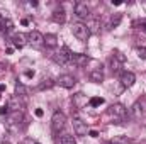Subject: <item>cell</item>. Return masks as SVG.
<instances>
[{"label": "cell", "instance_id": "cell-12", "mask_svg": "<svg viewBox=\"0 0 146 144\" xmlns=\"http://www.w3.org/2000/svg\"><path fill=\"white\" fill-rule=\"evenodd\" d=\"M72 102H73V107L75 108H83L87 105V95L85 93H82V92H78V93H75L72 97Z\"/></svg>", "mask_w": 146, "mask_h": 144}, {"label": "cell", "instance_id": "cell-35", "mask_svg": "<svg viewBox=\"0 0 146 144\" xmlns=\"http://www.w3.org/2000/svg\"><path fill=\"white\" fill-rule=\"evenodd\" d=\"M21 24H22V26H27V24H29V19H22Z\"/></svg>", "mask_w": 146, "mask_h": 144}, {"label": "cell", "instance_id": "cell-8", "mask_svg": "<svg viewBox=\"0 0 146 144\" xmlns=\"http://www.w3.org/2000/svg\"><path fill=\"white\" fill-rule=\"evenodd\" d=\"M7 108H9V112H22L24 102L21 100V97L14 95V97H10V98L7 100Z\"/></svg>", "mask_w": 146, "mask_h": 144}, {"label": "cell", "instance_id": "cell-14", "mask_svg": "<svg viewBox=\"0 0 146 144\" xmlns=\"http://www.w3.org/2000/svg\"><path fill=\"white\" fill-rule=\"evenodd\" d=\"M131 114H133V117H134L136 120H143V119H145L143 105H141V102H139V100H136V102H134V105H133V108H131Z\"/></svg>", "mask_w": 146, "mask_h": 144}, {"label": "cell", "instance_id": "cell-7", "mask_svg": "<svg viewBox=\"0 0 146 144\" xmlns=\"http://www.w3.org/2000/svg\"><path fill=\"white\" fill-rule=\"evenodd\" d=\"M27 41H29V44H31L33 48H41V46H44V36H42L39 31H31V32L27 34Z\"/></svg>", "mask_w": 146, "mask_h": 144}, {"label": "cell", "instance_id": "cell-33", "mask_svg": "<svg viewBox=\"0 0 146 144\" xmlns=\"http://www.w3.org/2000/svg\"><path fill=\"white\" fill-rule=\"evenodd\" d=\"M145 26V29H146V19H143V20H139V22H134V26Z\"/></svg>", "mask_w": 146, "mask_h": 144}, {"label": "cell", "instance_id": "cell-39", "mask_svg": "<svg viewBox=\"0 0 146 144\" xmlns=\"http://www.w3.org/2000/svg\"><path fill=\"white\" fill-rule=\"evenodd\" d=\"M3 144H10V143H3Z\"/></svg>", "mask_w": 146, "mask_h": 144}, {"label": "cell", "instance_id": "cell-37", "mask_svg": "<svg viewBox=\"0 0 146 144\" xmlns=\"http://www.w3.org/2000/svg\"><path fill=\"white\" fill-rule=\"evenodd\" d=\"M14 53V48H7V54H12Z\"/></svg>", "mask_w": 146, "mask_h": 144}, {"label": "cell", "instance_id": "cell-30", "mask_svg": "<svg viewBox=\"0 0 146 144\" xmlns=\"http://www.w3.org/2000/svg\"><path fill=\"white\" fill-rule=\"evenodd\" d=\"M34 114H36V117H42V114H44V112H42V108H36V112H34Z\"/></svg>", "mask_w": 146, "mask_h": 144}, {"label": "cell", "instance_id": "cell-17", "mask_svg": "<svg viewBox=\"0 0 146 144\" xmlns=\"http://www.w3.org/2000/svg\"><path fill=\"white\" fill-rule=\"evenodd\" d=\"M87 29H88V32L92 34H97L99 31H100V20L99 19H90L88 22H87Z\"/></svg>", "mask_w": 146, "mask_h": 144}, {"label": "cell", "instance_id": "cell-13", "mask_svg": "<svg viewBox=\"0 0 146 144\" xmlns=\"http://www.w3.org/2000/svg\"><path fill=\"white\" fill-rule=\"evenodd\" d=\"M73 131L76 136H85L87 134V124L82 122L80 119H73Z\"/></svg>", "mask_w": 146, "mask_h": 144}, {"label": "cell", "instance_id": "cell-27", "mask_svg": "<svg viewBox=\"0 0 146 144\" xmlns=\"http://www.w3.org/2000/svg\"><path fill=\"white\" fill-rule=\"evenodd\" d=\"M134 51H136V54H138L139 59H146V48H136Z\"/></svg>", "mask_w": 146, "mask_h": 144}, {"label": "cell", "instance_id": "cell-6", "mask_svg": "<svg viewBox=\"0 0 146 144\" xmlns=\"http://www.w3.org/2000/svg\"><path fill=\"white\" fill-rule=\"evenodd\" d=\"M73 10H75V15L78 19H87L90 15V9H88V5L85 2H76L73 5Z\"/></svg>", "mask_w": 146, "mask_h": 144}, {"label": "cell", "instance_id": "cell-4", "mask_svg": "<svg viewBox=\"0 0 146 144\" xmlns=\"http://www.w3.org/2000/svg\"><path fill=\"white\" fill-rule=\"evenodd\" d=\"M126 61V58L122 56V53L121 51H114L112 53V56L109 58V63H110V70L112 73H117L119 71V68H121V65Z\"/></svg>", "mask_w": 146, "mask_h": 144}, {"label": "cell", "instance_id": "cell-9", "mask_svg": "<svg viewBox=\"0 0 146 144\" xmlns=\"http://www.w3.org/2000/svg\"><path fill=\"white\" fill-rule=\"evenodd\" d=\"M58 83L63 88H73L76 85V78L73 75H60L58 76Z\"/></svg>", "mask_w": 146, "mask_h": 144}, {"label": "cell", "instance_id": "cell-42", "mask_svg": "<svg viewBox=\"0 0 146 144\" xmlns=\"http://www.w3.org/2000/svg\"><path fill=\"white\" fill-rule=\"evenodd\" d=\"M145 32H146V29H145Z\"/></svg>", "mask_w": 146, "mask_h": 144}, {"label": "cell", "instance_id": "cell-25", "mask_svg": "<svg viewBox=\"0 0 146 144\" xmlns=\"http://www.w3.org/2000/svg\"><path fill=\"white\" fill-rule=\"evenodd\" d=\"M88 104H90V107H100V105L104 104V98H102V97H92V98L88 100Z\"/></svg>", "mask_w": 146, "mask_h": 144}, {"label": "cell", "instance_id": "cell-28", "mask_svg": "<svg viewBox=\"0 0 146 144\" xmlns=\"http://www.w3.org/2000/svg\"><path fill=\"white\" fill-rule=\"evenodd\" d=\"M12 26H14V24H12V20H10V19H5V24H3V31H5V32L12 31Z\"/></svg>", "mask_w": 146, "mask_h": 144}, {"label": "cell", "instance_id": "cell-34", "mask_svg": "<svg viewBox=\"0 0 146 144\" xmlns=\"http://www.w3.org/2000/svg\"><path fill=\"white\" fill-rule=\"evenodd\" d=\"M88 134H90V136H92V137H97V136H99V132H97V131H90V132H88Z\"/></svg>", "mask_w": 146, "mask_h": 144}, {"label": "cell", "instance_id": "cell-2", "mask_svg": "<svg viewBox=\"0 0 146 144\" xmlns=\"http://www.w3.org/2000/svg\"><path fill=\"white\" fill-rule=\"evenodd\" d=\"M72 32H73V36L76 37V39H80V41H87L88 36H90V32L87 29V24H82V22H75L73 24Z\"/></svg>", "mask_w": 146, "mask_h": 144}, {"label": "cell", "instance_id": "cell-29", "mask_svg": "<svg viewBox=\"0 0 146 144\" xmlns=\"http://www.w3.org/2000/svg\"><path fill=\"white\" fill-rule=\"evenodd\" d=\"M5 114H9V108H7V105L0 107V115H5Z\"/></svg>", "mask_w": 146, "mask_h": 144}, {"label": "cell", "instance_id": "cell-15", "mask_svg": "<svg viewBox=\"0 0 146 144\" xmlns=\"http://www.w3.org/2000/svg\"><path fill=\"white\" fill-rule=\"evenodd\" d=\"M12 42H14V46L15 48H19V49H22L29 41H27V36L26 34H22V32H17V34H14L12 37Z\"/></svg>", "mask_w": 146, "mask_h": 144}, {"label": "cell", "instance_id": "cell-3", "mask_svg": "<svg viewBox=\"0 0 146 144\" xmlns=\"http://www.w3.org/2000/svg\"><path fill=\"white\" fill-rule=\"evenodd\" d=\"M51 58H53V61L58 63V65H66V63L72 59V53H70V49L65 46V48H61L58 53H54Z\"/></svg>", "mask_w": 146, "mask_h": 144}, {"label": "cell", "instance_id": "cell-43", "mask_svg": "<svg viewBox=\"0 0 146 144\" xmlns=\"http://www.w3.org/2000/svg\"><path fill=\"white\" fill-rule=\"evenodd\" d=\"M145 144H146V143H145Z\"/></svg>", "mask_w": 146, "mask_h": 144}, {"label": "cell", "instance_id": "cell-31", "mask_svg": "<svg viewBox=\"0 0 146 144\" xmlns=\"http://www.w3.org/2000/svg\"><path fill=\"white\" fill-rule=\"evenodd\" d=\"M3 24H5V19H3V17L0 15V32L3 31Z\"/></svg>", "mask_w": 146, "mask_h": 144}, {"label": "cell", "instance_id": "cell-23", "mask_svg": "<svg viewBox=\"0 0 146 144\" xmlns=\"http://www.w3.org/2000/svg\"><path fill=\"white\" fill-rule=\"evenodd\" d=\"M26 93H27V88H26L22 83L17 81V83H15V95H17V97H24Z\"/></svg>", "mask_w": 146, "mask_h": 144}, {"label": "cell", "instance_id": "cell-16", "mask_svg": "<svg viewBox=\"0 0 146 144\" xmlns=\"http://www.w3.org/2000/svg\"><path fill=\"white\" fill-rule=\"evenodd\" d=\"M53 20L56 24H65L66 22V12L63 10V7H60V9H56L53 12Z\"/></svg>", "mask_w": 146, "mask_h": 144}, {"label": "cell", "instance_id": "cell-19", "mask_svg": "<svg viewBox=\"0 0 146 144\" xmlns=\"http://www.w3.org/2000/svg\"><path fill=\"white\" fill-rule=\"evenodd\" d=\"M44 46L46 48H56L58 46V36L56 34H46L44 36Z\"/></svg>", "mask_w": 146, "mask_h": 144}, {"label": "cell", "instance_id": "cell-24", "mask_svg": "<svg viewBox=\"0 0 146 144\" xmlns=\"http://www.w3.org/2000/svg\"><path fill=\"white\" fill-rule=\"evenodd\" d=\"M53 87H54V81L48 78V80H42V83H41L37 88H39V90H48V88H53Z\"/></svg>", "mask_w": 146, "mask_h": 144}, {"label": "cell", "instance_id": "cell-41", "mask_svg": "<svg viewBox=\"0 0 146 144\" xmlns=\"http://www.w3.org/2000/svg\"><path fill=\"white\" fill-rule=\"evenodd\" d=\"M0 70H2V66H0Z\"/></svg>", "mask_w": 146, "mask_h": 144}, {"label": "cell", "instance_id": "cell-22", "mask_svg": "<svg viewBox=\"0 0 146 144\" xmlns=\"http://www.w3.org/2000/svg\"><path fill=\"white\" fill-rule=\"evenodd\" d=\"M122 20V14H114L112 17H110V22H109V27H117L119 26V22Z\"/></svg>", "mask_w": 146, "mask_h": 144}, {"label": "cell", "instance_id": "cell-10", "mask_svg": "<svg viewBox=\"0 0 146 144\" xmlns=\"http://www.w3.org/2000/svg\"><path fill=\"white\" fill-rule=\"evenodd\" d=\"M72 61L75 66L82 68V66H87V63H90V58L87 54H80V53H72Z\"/></svg>", "mask_w": 146, "mask_h": 144}, {"label": "cell", "instance_id": "cell-36", "mask_svg": "<svg viewBox=\"0 0 146 144\" xmlns=\"http://www.w3.org/2000/svg\"><path fill=\"white\" fill-rule=\"evenodd\" d=\"M121 3H122L121 0H112V5H121Z\"/></svg>", "mask_w": 146, "mask_h": 144}, {"label": "cell", "instance_id": "cell-5", "mask_svg": "<svg viewBox=\"0 0 146 144\" xmlns=\"http://www.w3.org/2000/svg\"><path fill=\"white\" fill-rule=\"evenodd\" d=\"M109 115L110 117H114V119H124L126 117V114H127V110H126V107L122 105V104H114V105H110L109 107Z\"/></svg>", "mask_w": 146, "mask_h": 144}, {"label": "cell", "instance_id": "cell-18", "mask_svg": "<svg viewBox=\"0 0 146 144\" xmlns=\"http://www.w3.org/2000/svg\"><path fill=\"white\" fill-rule=\"evenodd\" d=\"M88 76H90V80H92V81H95V83L104 81V73H102V68H95V70H92Z\"/></svg>", "mask_w": 146, "mask_h": 144}, {"label": "cell", "instance_id": "cell-1", "mask_svg": "<svg viewBox=\"0 0 146 144\" xmlns=\"http://www.w3.org/2000/svg\"><path fill=\"white\" fill-rule=\"evenodd\" d=\"M65 124H66V115L61 112V110H56L51 117V129L54 134H58L60 131L65 129Z\"/></svg>", "mask_w": 146, "mask_h": 144}, {"label": "cell", "instance_id": "cell-11", "mask_svg": "<svg viewBox=\"0 0 146 144\" xmlns=\"http://www.w3.org/2000/svg\"><path fill=\"white\" fill-rule=\"evenodd\" d=\"M134 81H136V75H134L133 71H122L121 73V85H122L124 88L133 87Z\"/></svg>", "mask_w": 146, "mask_h": 144}, {"label": "cell", "instance_id": "cell-20", "mask_svg": "<svg viewBox=\"0 0 146 144\" xmlns=\"http://www.w3.org/2000/svg\"><path fill=\"white\" fill-rule=\"evenodd\" d=\"M10 122L9 124H21L24 120V114L22 112H10Z\"/></svg>", "mask_w": 146, "mask_h": 144}, {"label": "cell", "instance_id": "cell-38", "mask_svg": "<svg viewBox=\"0 0 146 144\" xmlns=\"http://www.w3.org/2000/svg\"><path fill=\"white\" fill-rule=\"evenodd\" d=\"M3 90H5V85H3V83H0V92H3Z\"/></svg>", "mask_w": 146, "mask_h": 144}, {"label": "cell", "instance_id": "cell-32", "mask_svg": "<svg viewBox=\"0 0 146 144\" xmlns=\"http://www.w3.org/2000/svg\"><path fill=\"white\" fill-rule=\"evenodd\" d=\"M26 76H27V78H33V76H34V70H29V71H26Z\"/></svg>", "mask_w": 146, "mask_h": 144}, {"label": "cell", "instance_id": "cell-21", "mask_svg": "<svg viewBox=\"0 0 146 144\" xmlns=\"http://www.w3.org/2000/svg\"><path fill=\"white\" fill-rule=\"evenodd\" d=\"M109 144H133V139L127 136H115Z\"/></svg>", "mask_w": 146, "mask_h": 144}, {"label": "cell", "instance_id": "cell-26", "mask_svg": "<svg viewBox=\"0 0 146 144\" xmlns=\"http://www.w3.org/2000/svg\"><path fill=\"white\" fill-rule=\"evenodd\" d=\"M61 144H76V141L73 139V136H61Z\"/></svg>", "mask_w": 146, "mask_h": 144}, {"label": "cell", "instance_id": "cell-40", "mask_svg": "<svg viewBox=\"0 0 146 144\" xmlns=\"http://www.w3.org/2000/svg\"><path fill=\"white\" fill-rule=\"evenodd\" d=\"M34 144H41V143H34Z\"/></svg>", "mask_w": 146, "mask_h": 144}]
</instances>
